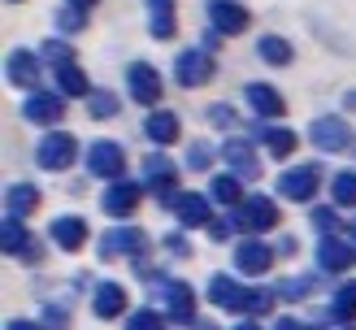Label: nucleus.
<instances>
[{
    "mask_svg": "<svg viewBox=\"0 0 356 330\" xmlns=\"http://www.w3.org/2000/svg\"><path fill=\"white\" fill-rule=\"evenodd\" d=\"M213 69H218V61H213L209 48H183L174 57V79L183 87H204L213 79Z\"/></svg>",
    "mask_w": 356,
    "mask_h": 330,
    "instance_id": "obj_1",
    "label": "nucleus"
},
{
    "mask_svg": "<svg viewBox=\"0 0 356 330\" xmlns=\"http://www.w3.org/2000/svg\"><path fill=\"white\" fill-rule=\"evenodd\" d=\"M278 226V208L270 196H248L239 200V213H235V231H248V235H265Z\"/></svg>",
    "mask_w": 356,
    "mask_h": 330,
    "instance_id": "obj_2",
    "label": "nucleus"
},
{
    "mask_svg": "<svg viewBox=\"0 0 356 330\" xmlns=\"http://www.w3.org/2000/svg\"><path fill=\"white\" fill-rule=\"evenodd\" d=\"M35 161H40L44 170H70L79 161V139L65 135V131H52L40 139V148H35Z\"/></svg>",
    "mask_w": 356,
    "mask_h": 330,
    "instance_id": "obj_3",
    "label": "nucleus"
},
{
    "mask_svg": "<svg viewBox=\"0 0 356 330\" xmlns=\"http://www.w3.org/2000/svg\"><path fill=\"white\" fill-rule=\"evenodd\" d=\"M309 139L317 152H348L352 148V126L343 117H317L309 126Z\"/></svg>",
    "mask_w": 356,
    "mask_h": 330,
    "instance_id": "obj_4",
    "label": "nucleus"
},
{
    "mask_svg": "<svg viewBox=\"0 0 356 330\" xmlns=\"http://www.w3.org/2000/svg\"><path fill=\"white\" fill-rule=\"evenodd\" d=\"M317 187H322V165H296V170H287L278 179V196L305 204V200L317 196Z\"/></svg>",
    "mask_w": 356,
    "mask_h": 330,
    "instance_id": "obj_5",
    "label": "nucleus"
},
{
    "mask_svg": "<svg viewBox=\"0 0 356 330\" xmlns=\"http://www.w3.org/2000/svg\"><path fill=\"white\" fill-rule=\"evenodd\" d=\"M148 248V235L139 231V226H113L109 235L100 239V256L113 261V256H139Z\"/></svg>",
    "mask_w": 356,
    "mask_h": 330,
    "instance_id": "obj_6",
    "label": "nucleus"
},
{
    "mask_svg": "<svg viewBox=\"0 0 356 330\" xmlns=\"http://www.w3.org/2000/svg\"><path fill=\"white\" fill-rule=\"evenodd\" d=\"M352 265H356V243L322 235V243H317V270H322V274H343Z\"/></svg>",
    "mask_w": 356,
    "mask_h": 330,
    "instance_id": "obj_7",
    "label": "nucleus"
},
{
    "mask_svg": "<svg viewBox=\"0 0 356 330\" xmlns=\"http://www.w3.org/2000/svg\"><path fill=\"white\" fill-rule=\"evenodd\" d=\"M139 200H144V187L131 183V179H113V183H109V191L100 196L104 213H113V217H131L135 208H139Z\"/></svg>",
    "mask_w": 356,
    "mask_h": 330,
    "instance_id": "obj_8",
    "label": "nucleus"
},
{
    "mask_svg": "<svg viewBox=\"0 0 356 330\" xmlns=\"http://www.w3.org/2000/svg\"><path fill=\"white\" fill-rule=\"evenodd\" d=\"M248 22H252V13H248L239 0H213L209 5V26L218 35H243Z\"/></svg>",
    "mask_w": 356,
    "mask_h": 330,
    "instance_id": "obj_9",
    "label": "nucleus"
},
{
    "mask_svg": "<svg viewBox=\"0 0 356 330\" xmlns=\"http://www.w3.org/2000/svg\"><path fill=\"white\" fill-rule=\"evenodd\" d=\"M127 92H131V100H139V104L148 109V104L161 100V74H156L148 61H135V65L127 69Z\"/></svg>",
    "mask_w": 356,
    "mask_h": 330,
    "instance_id": "obj_10",
    "label": "nucleus"
},
{
    "mask_svg": "<svg viewBox=\"0 0 356 330\" xmlns=\"http://www.w3.org/2000/svg\"><path fill=\"white\" fill-rule=\"evenodd\" d=\"M144 179H148V187L161 196L165 204H174V196H170V187L178 183V165L170 161V156H161V152H148L144 156Z\"/></svg>",
    "mask_w": 356,
    "mask_h": 330,
    "instance_id": "obj_11",
    "label": "nucleus"
},
{
    "mask_svg": "<svg viewBox=\"0 0 356 330\" xmlns=\"http://www.w3.org/2000/svg\"><path fill=\"white\" fill-rule=\"evenodd\" d=\"M61 113H65V104H61L57 92H31L26 104H22V117L35 122V126H57Z\"/></svg>",
    "mask_w": 356,
    "mask_h": 330,
    "instance_id": "obj_12",
    "label": "nucleus"
},
{
    "mask_svg": "<svg viewBox=\"0 0 356 330\" xmlns=\"http://www.w3.org/2000/svg\"><path fill=\"white\" fill-rule=\"evenodd\" d=\"M87 170L113 183V179H122V170H127V156H122V148H118V144L100 139V144H92V152H87Z\"/></svg>",
    "mask_w": 356,
    "mask_h": 330,
    "instance_id": "obj_13",
    "label": "nucleus"
},
{
    "mask_svg": "<svg viewBox=\"0 0 356 330\" xmlns=\"http://www.w3.org/2000/svg\"><path fill=\"white\" fill-rule=\"evenodd\" d=\"M0 248H5V256H22V261H35V252H40V243H35V239L22 231V217L5 213V226H0Z\"/></svg>",
    "mask_w": 356,
    "mask_h": 330,
    "instance_id": "obj_14",
    "label": "nucleus"
},
{
    "mask_svg": "<svg viewBox=\"0 0 356 330\" xmlns=\"http://www.w3.org/2000/svg\"><path fill=\"white\" fill-rule=\"evenodd\" d=\"M222 161L239 174L243 183H257L261 179V161H257V152L252 144H243V139H226V148H222Z\"/></svg>",
    "mask_w": 356,
    "mask_h": 330,
    "instance_id": "obj_15",
    "label": "nucleus"
},
{
    "mask_svg": "<svg viewBox=\"0 0 356 330\" xmlns=\"http://www.w3.org/2000/svg\"><path fill=\"white\" fill-rule=\"evenodd\" d=\"M270 265H274V248H265L261 239H243L239 248H235V270H239V274L261 278Z\"/></svg>",
    "mask_w": 356,
    "mask_h": 330,
    "instance_id": "obj_16",
    "label": "nucleus"
},
{
    "mask_svg": "<svg viewBox=\"0 0 356 330\" xmlns=\"http://www.w3.org/2000/svg\"><path fill=\"white\" fill-rule=\"evenodd\" d=\"M5 79L13 83V87H31L40 83V57H35L31 48H17V52H9V61H5Z\"/></svg>",
    "mask_w": 356,
    "mask_h": 330,
    "instance_id": "obj_17",
    "label": "nucleus"
},
{
    "mask_svg": "<svg viewBox=\"0 0 356 330\" xmlns=\"http://www.w3.org/2000/svg\"><path fill=\"white\" fill-rule=\"evenodd\" d=\"M243 96H248V104H252L257 117H282V113H287V100H282L270 83H248Z\"/></svg>",
    "mask_w": 356,
    "mask_h": 330,
    "instance_id": "obj_18",
    "label": "nucleus"
},
{
    "mask_svg": "<svg viewBox=\"0 0 356 330\" xmlns=\"http://www.w3.org/2000/svg\"><path fill=\"white\" fill-rule=\"evenodd\" d=\"M92 308H96L100 322L122 317V313H127V287H122V283H100L96 295H92Z\"/></svg>",
    "mask_w": 356,
    "mask_h": 330,
    "instance_id": "obj_19",
    "label": "nucleus"
},
{
    "mask_svg": "<svg viewBox=\"0 0 356 330\" xmlns=\"http://www.w3.org/2000/svg\"><path fill=\"white\" fill-rule=\"evenodd\" d=\"M161 295H165V317L170 322H191L195 317V291L187 283H165Z\"/></svg>",
    "mask_w": 356,
    "mask_h": 330,
    "instance_id": "obj_20",
    "label": "nucleus"
},
{
    "mask_svg": "<svg viewBox=\"0 0 356 330\" xmlns=\"http://www.w3.org/2000/svg\"><path fill=\"white\" fill-rule=\"evenodd\" d=\"M209 300L218 304V308L243 313V300H248V291L235 283V278H226V274H213V278H209Z\"/></svg>",
    "mask_w": 356,
    "mask_h": 330,
    "instance_id": "obj_21",
    "label": "nucleus"
},
{
    "mask_svg": "<svg viewBox=\"0 0 356 330\" xmlns=\"http://www.w3.org/2000/svg\"><path fill=\"white\" fill-rule=\"evenodd\" d=\"M174 213H178V222H183V231H191V226H209V222H213L209 200L195 196V191H183V196L174 200Z\"/></svg>",
    "mask_w": 356,
    "mask_h": 330,
    "instance_id": "obj_22",
    "label": "nucleus"
},
{
    "mask_svg": "<svg viewBox=\"0 0 356 330\" xmlns=\"http://www.w3.org/2000/svg\"><path fill=\"white\" fill-rule=\"evenodd\" d=\"M52 243H57V248H65V252H79L83 243H87V222L83 217H57L52 222Z\"/></svg>",
    "mask_w": 356,
    "mask_h": 330,
    "instance_id": "obj_23",
    "label": "nucleus"
},
{
    "mask_svg": "<svg viewBox=\"0 0 356 330\" xmlns=\"http://www.w3.org/2000/svg\"><path fill=\"white\" fill-rule=\"evenodd\" d=\"M144 135L152 139V144H174L178 139V113H170V109H152L148 117H144Z\"/></svg>",
    "mask_w": 356,
    "mask_h": 330,
    "instance_id": "obj_24",
    "label": "nucleus"
},
{
    "mask_svg": "<svg viewBox=\"0 0 356 330\" xmlns=\"http://www.w3.org/2000/svg\"><path fill=\"white\" fill-rule=\"evenodd\" d=\"M52 74H57V87H61V96H92V87H87V74L74 65V61H65V65H52Z\"/></svg>",
    "mask_w": 356,
    "mask_h": 330,
    "instance_id": "obj_25",
    "label": "nucleus"
},
{
    "mask_svg": "<svg viewBox=\"0 0 356 330\" xmlns=\"http://www.w3.org/2000/svg\"><path fill=\"white\" fill-rule=\"evenodd\" d=\"M35 204H40V191L26 187V183H13V187L5 191V213H13V217H26Z\"/></svg>",
    "mask_w": 356,
    "mask_h": 330,
    "instance_id": "obj_26",
    "label": "nucleus"
},
{
    "mask_svg": "<svg viewBox=\"0 0 356 330\" xmlns=\"http://www.w3.org/2000/svg\"><path fill=\"white\" fill-rule=\"evenodd\" d=\"M330 322H356V283L334 287V295H330Z\"/></svg>",
    "mask_w": 356,
    "mask_h": 330,
    "instance_id": "obj_27",
    "label": "nucleus"
},
{
    "mask_svg": "<svg viewBox=\"0 0 356 330\" xmlns=\"http://www.w3.org/2000/svg\"><path fill=\"white\" fill-rule=\"evenodd\" d=\"M261 144L270 148V156H291L296 152V131L291 126H265L261 131Z\"/></svg>",
    "mask_w": 356,
    "mask_h": 330,
    "instance_id": "obj_28",
    "label": "nucleus"
},
{
    "mask_svg": "<svg viewBox=\"0 0 356 330\" xmlns=\"http://www.w3.org/2000/svg\"><path fill=\"white\" fill-rule=\"evenodd\" d=\"M239 183H243L239 174H218V179L209 183V196L218 200V204H239L243 200V187Z\"/></svg>",
    "mask_w": 356,
    "mask_h": 330,
    "instance_id": "obj_29",
    "label": "nucleus"
},
{
    "mask_svg": "<svg viewBox=\"0 0 356 330\" xmlns=\"http://www.w3.org/2000/svg\"><path fill=\"white\" fill-rule=\"evenodd\" d=\"M330 196L334 204H343V208H356V170H339L330 179Z\"/></svg>",
    "mask_w": 356,
    "mask_h": 330,
    "instance_id": "obj_30",
    "label": "nucleus"
},
{
    "mask_svg": "<svg viewBox=\"0 0 356 330\" xmlns=\"http://www.w3.org/2000/svg\"><path fill=\"white\" fill-rule=\"evenodd\" d=\"M257 52H261V61H270V65H287L291 61V44L278 40V35H261Z\"/></svg>",
    "mask_w": 356,
    "mask_h": 330,
    "instance_id": "obj_31",
    "label": "nucleus"
},
{
    "mask_svg": "<svg viewBox=\"0 0 356 330\" xmlns=\"http://www.w3.org/2000/svg\"><path fill=\"white\" fill-rule=\"evenodd\" d=\"M118 109H122V100H118L113 92H92V96H87V113H92L96 122L118 117Z\"/></svg>",
    "mask_w": 356,
    "mask_h": 330,
    "instance_id": "obj_32",
    "label": "nucleus"
},
{
    "mask_svg": "<svg viewBox=\"0 0 356 330\" xmlns=\"http://www.w3.org/2000/svg\"><path fill=\"white\" fill-rule=\"evenodd\" d=\"M309 291H313V278H282V283L274 287V295L278 300H309Z\"/></svg>",
    "mask_w": 356,
    "mask_h": 330,
    "instance_id": "obj_33",
    "label": "nucleus"
},
{
    "mask_svg": "<svg viewBox=\"0 0 356 330\" xmlns=\"http://www.w3.org/2000/svg\"><path fill=\"white\" fill-rule=\"evenodd\" d=\"M127 330H165V317L156 308H135L127 317Z\"/></svg>",
    "mask_w": 356,
    "mask_h": 330,
    "instance_id": "obj_34",
    "label": "nucleus"
},
{
    "mask_svg": "<svg viewBox=\"0 0 356 330\" xmlns=\"http://www.w3.org/2000/svg\"><path fill=\"white\" fill-rule=\"evenodd\" d=\"M270 304H274V291H248V300H243V313H270Z\"/></svg>",
    "mask_w": 356,
    "mask_h": 330,
    "instance_id": "obj_35",
    "label": "nucleus"
},
{
    "mask_svg": "<svg viewBox=\"0 0 356 330\" xmlns=\"http://www.w3.org/2000/svg\"><path fill=\"white\" fill-rule=\"evenodd\" d=\"M44 61H52V65L74 61V57H70V44H65V40H48V44H44Z\"/></svg>",
    "mask_w": 356,
    "mask_h": 330,
    "instance_id": "obj_36",
    "label": "nucleus"
},
{
    "mask_svg": "<svg viewBox=\"0 0 356 330\" xmlns=\"http://www.w3.org/2000/svg\"><path fill=\"white\" fill-rule=\"evenodd\" d=\"M57 26H61V31H83V26H87V13H83V9H70V5H65V9L57 13Z\"/></svg>",
    "mask_w": 356,
    "mask_h": 330,
    "instance_id": "obj_37",
    "label": "nucleus"
},
{
    "mask_svg": "<svg viewBox=\"0 0 356 330\" xmlns=\"http://www.w3.org/2000/svg\"><path fill=\"white\" fill-rule=\"evenodd\" d=\"M187 165H191V170H209V165H213V148H209V144H191Z\"/></svg>",
    "mask_w": 356,
    "mask_h": 330,
    "instance_id": "obj_38",
    "label": "nucleus"
},
{
    "mask_svg": "<svg viewBox=\"0 0 356 330\" xmlns=\"http://www.w3.org/2000/svg\"><path fill=\"white\" fill-rule=\"evenodd\" d=\"M313 226H317V235H330L334 226H339V217H334V208H313V217H309Z\"/></svg>",
    "mask_w": 356,
    "mask_h": 330,
    "instance_id": "obj_39",
    "label": "nucleus"
},
{
    "mask_svg": "<svg viewBox=\"0 0 356 330\" xmlns=\"http://www.w3.org/2000/svg\"><path fill=\"white\" fill-rule=\"evenodd\" d=\"M174 35V13H152V40H170Z\"/></svg>",
    "mask_w": 356,
    "mask_h": 330,
    "instance_id": "obj_40",
    "label": "nucleus"
},
{
    "mask_svg": "<svg viewBox=\"0 0 356 330\" xmlns=\"http://www.w3.org/2000/svg\"><path fill=\"white\" fill-rule=\"evenodd\" d=\"M230 231H235V217H213V222H209V239H213V243L230 239Z\"/></svg>",
    "mask_w": 356,
    "mask_h": 330,
    "instance_id": "obj_41",
    "label": "nucleus"
},
{
    "mask_svg": "<svg viewBox=\"0 0 356 330\" xmlns=\"http://www.w3.org/2000/svg\"><path fill=\"white\" fill-rule=\"evenodd\" d=\"M209 122H213V126H235V109H230V104H213V109H209Z\"/></svg>",
    "mask_w": 356,
    "mask_h": 330,
    "instance_id": "obj_42",
    "label": "nucleus"
},
{
    "mask_svg": "<svg viewBox=\"0 0 356 330\" xmlns=\"http://www.w3.org/2000/svg\"><path fill=\"white\" fill-rule=\"evenodd\" d=\"M274 330H317V326L300 322V317H278V322H274Z\"/></svg>",
    "mask_w": 356,
    "mask_h": 330,
    "instance_id": "obj_43",
    "label": "nucleus"
},
{
    "mask_svg": "<svg viewBox=\"0 0 356 330\" xmlns=\"http://www.w3.org/2000/svg\"><path fill=\"white\" fill-rule=\"evenodd\" d=\"M165 248H170V252H183V256H191V248H187V239H183V235H170V239H165Z\"/></svg>",
    "mask_w": 356,
    "mask_h": 330,
    "instance_id": "obj_44",
    "label": "nucleus"
},
{
    "mask_svg": "<svg viewBox=\"0 0 356 330\" xmlns=\"http://www.w3.org/2000/svg\"><path fill=\"white\" fill-rule=\"evenodd\" d=\"M5 330H44V326H35L26 317H13V322H5Z\"/></svg>",
    "mask_w": 356,
    "mask_h": 330,
    "instance_id": "obj_45",
    "label": "nucleus"
},
{
    "mask_svg": "<svg viewBox=\"0 0 356 330\" xmlns=\"http://www.w3.org/2000/svg\"><path fill=\"white\" fill-rule=\"evenodd\" d=\"M152 13H174V0H148Z\"/></svg>",
    "mask_w": 356,
    "mask_h": 330,
    "instance_id": "obj_46",
    "label": "nucleus"
},
{
    "mask_svg": "<svg viewBox=\"0 0 356 330\" xmlns=\"http://www.w3.org/2000/svg\"><path fill=\"white\" fill-rule=\"evenodd\" d=\"M65 5H70V9H83V13H92V9L100 5V0H65Z\"/></svg>",
    "mask_w": 356,
    "mask_h": 330,
    "instance_id": "obj_47",
    "label": "nucleus"
},
{
    "mask_svg": "<svg viewBox=\"0 0 356 330\" xmlns=\"http://www.w3.org/2000/svg\"><path fill=\"white\" fill-rule=\"evenodd\" d=\"M278 252H282V256L296 252V239H291V235H282V239H278Z\"/></svg>",
    "mask_w": 356,
    "mask_h": 330,
    "instance_id": "obj_48",
    "label": "nucleus"
},
{
    "mask_svg": "<svg viewBox=\"0 0 356 330\" xmlns=\"http://www.w3.org/2000/svg\"><path fill=\"white\" fill-rule=\"evenodd\" d=\"M235 330H261V326H257V322H243V326H235Z\"/></svg>",
    "mask_w": 356,
    "mask_h": 330,
    "instance_id": "obj_49",
    "label": "nucleus"
},
{
    "mask_svg": "<svg viewBox=\"0 0 356 330\" xmlns=\"http://www.w3.org/2000/svg\"><path fill=\"white\" fill-rule=\"evenodd\" d=\"M352 239H356V222H352Z\"/></svg>",
    "mask_w": 356,
    "mask_h": 330,
    "instance_id": "obj_50",
    "label": "nucleus"
},
{
    "mask_svg": "<svg viewBox=\"0 0 356 330\" xmlns=\"http://www.w3.org/2000/svg\"><path fill=\"white\" fill-rule=\"evenodd\" d=\"M13 5H17V0H13Z\"/></svg>",
    "mask_w": 356,
    "mask_h": 330,
    "instance_id": "obj_51",
    "label": "nucleus"
}]
</instances>
